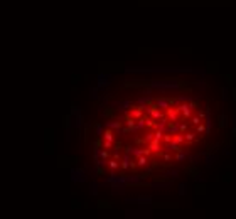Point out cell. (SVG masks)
I'll return each instance as SVG.
<instances>
[{
	"mask_svg": "<svg viewBox=\"0 0 236 219\" xmlns=\"http://www.w3.org/2000/svg\"><path fill=\"white\" fill-rule=\"evenodd\" d=\"M199 105L180 96H143L128 101L123 108L108 111L105 126H98L95 142L98 163L113 175L138 172L147 177L160 163L184 160L182 145H191L199 132L191 126L202 125L204 113L194 111Z\"/></svg>",
	"mask_w": 236,
	"mask_h": 219,
	"instance_id": "obj_1",
	"label": "cell"
}]
</instances>
